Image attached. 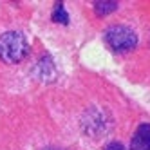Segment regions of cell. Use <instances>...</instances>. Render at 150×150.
<instances>
[{
  "instance_id": "obj_3",
  "label": "cell",
  "mask_w": 150,
  "mask_h": 150,
  "mask_svg": "<svg viewBox=\"0 0 150 150\" xmlns=\"http://www.w3.org/2000/svg\"><path fill=\"white\" fill-rule=\"evenodd\" d=\"M132 150H150V125H139L130 139Z\"/></svg>"
},
{
  "instance_id": "obj_5",
  "label": "cell",
  "mask_w": 150,
  "mask_h": 150,
  "mask_svg": "<svg viewBox=\"0 0 150 150\" xmlns=\"http://www.w3.org/2000/svg\"><path fill=\"white\" fill-rule=\"evenodd\" d=\"M94 9L100 16L101 15H107V13H112L117 9V2H96L94 4Z\"/></svg>"
},
{
  "instance_id": "obj_2",
  "label": "cell",
  "mask_w": 150,
  "mask_h": 150,
  "mask_svg": "<svg viewBox=\"0 0 150 150\" xmlns=\"http://www.w3.org/2000/svg\"><path fill=\"white\" fill-rule=\"evenodd\" d=\"M105 44L116 52H128L137 45V35L127 25H110L105 31Z\"/></svg>"
},
{
  "instance_id": "obj_4",
  "label": "cell",
  "mask_w": 150,
  "mask_h": 150,
  "mask_svg": "<svg viewBox=\"0 0 150 150\" xmlns=\"http://www.w3.org/2000/svg\"><path fill=\"white\" fill-rule=\"evenodd\" d=\"M52 20L56 24H67L69 22V15L65 11L63 4H54V9H52Z\"/></svg>"
},
{
  "instance_id": "obj_6",
  "label": "cell",
  "mask_w": 150,
  "mask_h": 150,
  "mask_svg": "<svg viewBox=\"0 0 150 150\" xmlns=\"http://www.w3.org/2000/svg\"><path fill=\"white\" fill-rule=\"evenodd\" d=\"M103 150H125V146L121 145V143H117V141H112V143H109Z\"/></svg>"
},
{
  "instance_id": "obj_7",
  "label": "cell",
  "mask_w": 150,
  "mask_h": 150,
  "mask_svg": "<svg viewBox=\"0 0 150 150\" xmlns=\"http://www.w3.org/2000/svg\"><path fill=\"white\" fill-rule=\"evenodd\" d=\"M44 150H62V148H56V146H49V148H44Z\"/></svg>"
},
{
  "instance_id": "obj_1",
  "label": "cell",
  "mask_w": 150,
  "mask_h": 150,
  "mask_svg": "<svg viewBox=\"0 0 150 150\" xmlns=\"http://www.w3.org/2000/svg\"><path fill=\"white\" fill-rule=\"evenodd\" d=\"M29 52L27 40L16 31H7L0 36V60L6 63H20Z\"/></svg>"
}]
</instances>
